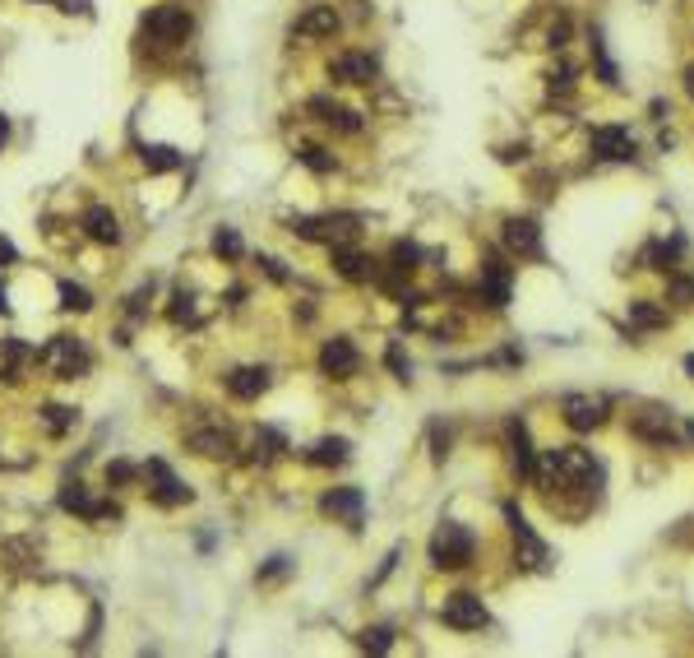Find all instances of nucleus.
Returning <instances> with one entry per match:
<instances>
[{"instance_id":"c756f323","label":"nucleus","mask_w":694,"mask_h":658,"mask_svg":"<svg viewBox=\"0 0 694 658\" xmlns=\"http://www.w3.org/2000/svg\"><path fill=\"white\" fill-rule=\"evenodd\" d=\"M214 255H223L227 264L246 255V246H241V237H236V227H218L214 232Z\"/></svg>"},{"instance_id":"e433bc0d","label":"nucleus","mask_w":694,"mask_h":658,"mask_svg":"<svg viewBox=\"0 0 694 658\" xmlns=\"http://www.w3.org/2000/svg\"><path fill=\"white\" fill-rule=\"evenodd\" d=\"M565 43H569V19H565V14H560V19H556V24H551V33H547V47H556V52H560V47H565Z\"/></svg>"},{"instance_id":"ddd939ff","label":"nucleus","mask_w":694,"mask_h":658,"mask_svg":"<svg viewBox=\"0 0 694 658\" xmlns=\"http://www.w3.org/2000/svg\"><path fill=\"white\" fill-rule=\"evenodd\" d=\"M338 10L334 5H306L292 24V37H301V43H324V37H334L338 33Z\"/></svg>"},{"instance_id":"4c0bfd02","label":"nucleus","mask_w":694,"mask_h":658,"mask_svg":"<svg viewBox=\"0 0 694 658\" xmlns=\"http://www.w3.org/2000/svg\"><path fill=\"white\" fill-rule=\"evenodd\" d=\"M671 297H676V301H685V306H694V279L676 274V279H671Z\"/></svg>"},{"instance_id":"a211bd4d","label":"nucleus","mask_w":694,"mask_h":658,"mask_svg":"<svg viewBox=\"0 0 694 658\" xmlns=\"http://www.w3.org/2000/svg\"><path fill=\"white\" fill-rule=\"evenodd\" d=\"M500 237H505V246L514 255H528V260L542 255V227H537V218H505Z\"/></svg>"},{"instance_id":"37998d69","label":"nucleus","mask_w":694,"mask_h":658,"mask_svg":"<svg viewBox=\"0 0 694 658\" xmlns=\"http://www.w3.org/2000/svg\"><path fill=\"white\" fill-rule=\"evenodd\" d=\"M5 135H10V121H5V116H0V148H5Z\"/></svg>"},{"instance_id":"1a4fd4ad","label":"nucleus","mask_w":694,"mask_h":658,"mask_svg":"<svg viewBox=\"0 0 694 658\" xmlns=\"http://www.w3.org/2000/svg\"><path fill=\"white\" fill-rule=\"evenodd\" d=\"M509 288H514V269L500 260V255H486V264H481V283H477V297L486 301V306H509Z\"/></svg>"},{"instance_id":"ea45409f","label":"nucleus","mask_w":694,"mask_h":658,"mask_svg":"<svg viewBox=\"0 0 694 658\" xmlns=\"http://www.w3.org/2000/svg\"><path fill=\"white\" fill-rule=\"evenodd\" d=\"M569 84H575V65H560V70H551V89H569Z\"/></svg>"},{"instance_id":"2eb2a0df","label":"nucleus","mask_w":694,"mask_h":658,"mask_svg":"<svg viewBox=\"0 0 694 658\" xmlns=\"http://www.w3.org/2000/svg\"><path fill=\"white\" fill-rule=\"evenodd\" d=\"M329 260H334V269H338L347 283H371V279L380 274V264L366 255V251L347 246V242H334V246H329Z\"/></svg>"},{"instance_id":"393cba45","label":"nucleus","mask_w":694,"mask_h":658,"mask_svg":"<svg viewBox=\"0 0 694 658\" xmlns=\"http://www.w3.org/2000/svg\"><path fill=\"white\" fill-rule=\"evenodd\" d=\"M37 417H43V427H47L52 436H65L74 422H79V413L65 408V404H47V408H37Z\"/></svg>"},{"instance_id":"c9c22d12","label":"nucleus","mask_w":694,"mask_h":658,"mask_svg":"<svg viewBox=\"0 0 694 658\" xmlns=\"http://www.w3.org/2000/svg\"><path fill=\"white\" fill-rule=\"evenodd\" d=\"M288 570H292V561H288V557H273V561L260 570V585H273V579H282Z\"/></svg>"},{"instance_id":"9b49d317","label":"nucleus","mask_w":694,"mask_h":658,"mask_svg":"<svg viewBox=\"0 0 694 658\" xmlns=\"http://www.w3.org/2000/svg\"><path fill=\"white\" fill-rule=\"evenodd\" d=\"M505 520H509L514 543H518V552H514L518 561H514V566H523V570H542V566H547V543H542L533 529H528V520H523L514 506H505Z\"/></svg>"},{"instance_id":"bb28decb","label":"nucleus","mask_w":694,"mask_h":658,"mask_svg":"<svg viewBox=\"0 0 694 658\" xmlns=\"http://www.w3.org/2000/svg\"><path fill=\"white\" fill-rule=\"evenodd\" d=\"M417 264H422V246H413V242H394V251H389V269H394V274H413Z\"/></svg>"},{"instance_id":"f257e3e1","label":"nucleus","mask_w":694,"mask_h":658,"mask_svg":"<svg viewBox=\"0 0 694 658\" xmlns=\"http://www.w3.org/2000/svg\"><path fill=\"white\" fill-rule=\"evenodd\" d=\"M33 362L43 367L47 376H56V380H79V376H89L93 353L84 348V339H74V334H52V339L33 353Z\"/></svg>"},{"instance_id":"a18cd8bd","label":"nucleus","mask_w":694,"mask_h":658,"mask_svg":"<svg viewBox=\"0 0 694 658\" xmlns=\"http://www.w3.org/2000/svg\"><path fill=\"white\" fill-rule=\"evenodd\" d=\"M0 311H5V288H0Z\"/></svg>"},{"instance_id":"f8f14e48","label":"nucleus","mask_w":694,"mask_h":658,"mask_svg":"<svg viewBox=\"0 0 694 658\" xmlns=\"http://www.w3.org/2000/svg\"><path fill=\"white\" fill-rule=\"evenodd\" d=\"M223 385H227V395H232V399H241V404H255L260 395H269L273 371H269V367H236V371H227V376H223Z\"/></svg>"},{"instance_id":"4be33fe9","label":"nucleus","mask_w":694,"mask_h":658,"mask_svg":"<svg viewBox=\"0 0 694 658\" xmlns=\"http://www.w3.org/2000/svg\"><path fill=\"white\" fill-rule=\"evenodd\" d=\"M630 432H634L639 441H652V445H676V427H671V417L658 413V408L639 413V417L630 422Z\"/></svg>"},{"instance_id":"f03ea898","label":"nucleus","mask_w":694,"mask_h":658,"mask_svg":"<svg viewBox=\"0 0 694 658\" xmlns=\"http://www.w3.org/2000/svg\"><path fill=\"white\" fill-rule=\"evenodd\" d=\"M190 33H195V19L181 5H153L139 19V37H144V47H153V52H176V47H185Z\"/></svg>"},{"instance_id":"0eeeda50","label":"nucleus","mask_w":694,"mask_h":658,"mask_svg":"<svg viewBox=\"0 0 694 658\" xmlns=\"http://www.w3.org/2000/svg\"><path fill=\"white\" fill-rule=\"evenodd\" d=\"M440 622L454 631H481V626H491V612H486L477 594H449L440 607Z\"/></svg>"},{"instance_id":"72a5a7b5","label":"nucleus","mask_w":694,"mask_h":658,"mask_svg":"<svg viewBox=\"0 0 694 658\" xmlns=\"http://www.w3.org/2000/svg\"><path fill=\"white\" fill-rule=\"evenodd\" d=\"M389 644H394V631H389V626H366V631H361V649L385 653Z\"/></svg>"},{"instance_id":"f3484780","label":"nucleus","mask_w":694,"mask_h":658,"mask_svg":"<svg viewBox=\"0 0 694 658\" xmlns=\"http://www.w3.org/2000/svg\"><path fill=\"white\" fill-rule=\"evenodd\" d=\"M319 510L334 515V520H343L347 529H357L361 524V510H366V496H361V487H334V491L319 496Z\"/></svg>"},{"instance_id":"5701e85b","label":"nucleus","mask_w":694,"mask_h":658,"mask_svg":"<svg viewBox=\"0 0 694 658\" xmlns=\"http://www.w3.org/2000/svg\"><path fill=\"white\" fill-rule=\"evenodd\" d=\"M509 445H514V463H518V473L523 478H533L537 469V450H533V436H528V422H509Z\"/></svg>"},{"instance_id":"9d476101","label":"nucleus","mask_w":694,"mask_h":658,"mask_svg":"<svg viewBox=\"0 0 694 658\" xmlns=\"http://www.w3.org/2000/svg\"><path fill=\"white\" fill-rule=\"evenodd\" d=\"M319 371L329 376V380H352L361 371V353H357V343L352 339H329L319 348Z\"/></svg>"},{"instance_id":"aec40b11","label":"nucleus","mask_w":694,"mask_h":658,"mask_svg":"<svg viewBox=\"0 0 694 658\" xmlns=\"http://www.w3.org/2000/svg\"><path fill=\"white\" fill-rule=\"evenodd\" d=\"M185 450H195L204 459H227L236 450V441L223 427H195V432H185Z\"/></svg>"},{"instance_id":"b1692460","label":"nucleus","mask_w":694,"mask_h":658,"mask_svg":"<svg viewBox=\"0 0 694 658\" xmlns=\"http://www.w3.org/2000/svg\"><path fill=\"white\" fill-rule=\"evenodd\" d=\"M347 450H352V445H347L343 436H324V441H319V445H315L306 459H310V463H319V469H334V463H343V459H347Z\"/></svg>"},{"instance_id":"a878e982","label":"nucleus","mask_w":694,"mask_h":658,"mask_svg":"<svg viewBox=\"0 0 694 658\" xmlns=\"http://www.w3.org/2000/svg\"><path fill=\"white\" fill-rule=\"evenodd\" d=\"M630 325L634 329H662L667 325V311L652 301H630Z\"/></svg>"},{"instance_id":"c03bdc74","label":"nucleus","mask_w":694,"mask_h":658,"mask_svg":"<svg viewBox=\"0 0 694 658\" xmlns=\"http://www.w3.org/2000/svg\"><path fill=\"white\" fill-rule=\"evenodd\" d=\"M685 371H689V376H694V353H689V358H685Z\"/></svg>"},{"instance_id":"39448f33","label":"nucleus","mask_w":694,"mask_h":658,"mask_svg":"<svg viewBox=\"0 0 694 658\" xmlns=\"http://www.w3.org/2000/svg\"><path fill=\"white\" fill-rule=\"evenodd\" d=\"M292 232L301 242H324V246H334V242H352L357 232H361V218L357 214H319V218H297Z\"/></svg>"},{"instance_id":"f704fd0d","label":"nucleus","mask_w":694,"mask_h":658,"mask_svg":"<svg viewBox=\"0 0 694 658\" xmlns=\"http://www.w3.org/2000/svg\"><path fill=\"white\" fill-rule=\"evenodd\" d=\"M135 478H139V469H135V463H126V459L107 463V487H126V482H135Z\"/></svg>"},{"instance_id":"2f4dec72","label":"nucleus","mask_w":694,"mask_h":658,"mask_svg":"<svg viewBox=\"0 0 694 658\" xmlns=\"http://www.w3.org/2000/svg\"><path fill=\"white\" fill-rule=\"evenodd\" d=\"M297 158H301L310 172H334V153H329V148H319V144H301V148H297Z\"/></svg>"},{"instance_id":"6e6552de","label":"nucleus","mask_w":694,"mask_h":658,"mask_svg":"<svg viewBox=\"0 0 694 658\" xmlns=\"http://www.w3.org/2000/svg\"><path fill=\"white\" fill-rule=\"evenodd\" d=\"M560 413H565V422L575 432H597L602 422H606V413H611V404L602 395H565L560 399Z\"/></svg>"},{"instance_id":"dca6fc26","label":"nucleus","mask_w":694,"mask_h":658,"mask_svg":"<svg viewBox=\"0 0 694 658\" xmlns=\"http://www.w3.org/2000/svg\"><path fill=\"white\" fill-rule=\"evenodd\" d=\"M306 111L315 116L319 126H329V130H338V135H361V111H352V107H343V102H334V98H310Z\"/></svg>"},{"instance_id":"7c9ffc66","label":"nucleus","mask_w":694,"mask_h":658,"mask_svg":"<svg viewBox=\"0 0 694 658\" xmlns=\"http://www.w3.org/2000/svg\"><path fill=\"white\" fill-rule=\"evenodd\" d=\"M181 163H185V158H181L176 148H148V153H144V167H148V172H176Z\"/></svg>"},{"instance_id":"cd10ccee","label":"nucleus","mask_w":694,"mask_h":658,"mask_svg":"<svg viewBox=\"0 0 694 658\" xmlns=\"http://www.w3.org/2000/svg\"><path fill=\"white\" fill-rule=\"evenodd\" d=\"M282 450H288V441H282V432H273V427H260V432H255V459H260V463L278 459Z\"/></svg>"},{"instance_id":"c85d7f7f","label":"nucleus","mask_w":694,"mask_h":658,"mask_svg":"<svg viewBox=\"0 0 694 658\" xmlns=\"http://www.w3.org/2000/svg\"><path fill=\"white\" fill-rule=\"evenodd\" d=\"M61 306H65V311L84 316V311H93V292L84 283H61Z\"/></svg>"},{"instance_id":"6ab92c4d","label":"nucleus","mask_w":694,"mask_h":658,"mask_svg":"<svg viewBox=\"0 0 694 658\" xmlns=\"http://www.w3.org/2000/svg\"><path fill=\"white\" fill-rule=\"evenodd\" d=\"M593 153L606 158V163H630L634 158V139L621 126H597L593 130Z\"/></svg>"},{"instance_id":"4468645a","label":"nucleus","mask_w":694,"mask_h":658,"mask_svg":"<svg viewBox=\"0 0 694 658\" xmlns=\"http://www.w3.org/2000/svg\"><path fill=\"white\" fill-rule=\"evenodd\" d=\"M376 74H380V65L366 52H338L329 61V80L334 84H376Z\"/></svg>"},{"instance_id":"a19ab883","label":"nucleus","mask_w":694,"mask_h":658,"mask_svg":"<svg viewBox=\"0 0 694 658\" xmlns=\"http://www.w3.org/2000/svg\"><path fill=\"white\" fill-rule=\"evenodd\" d=\"M0 264H19V246L10 237H0Z\"/></svg>"},{"instance_id":"58836bf2","label":"nucleus","mask_w":694,"mask_h":658,"mask_svg":"<svg viewBox=\"0 0 694 658\" xmlns=\"http://www.w3.org/2000/svg\"><path fill=\"white\" fill-rule=\"evenodd\" d=\"M389 371H394L398 380H407V376H413V367H407V358H403V348H398V343L389 348Z\"/></svg>"},{"instance_id":"412c9836","label":"nucleus","mask_w":694,"mask_h":658,"mask_svg":"<svg viewBox=\"0 0 694 658\" xmlns=\"http://www.w3.org/2000/svg\"><path fill=\"white\" fill-rule=\"evenodd\" d=\"M79 227H84L93 242H102V246H116V242H120V218H116L107 205H89L84 218H79Z\"/></svg>"},{"instance_id":"79ce46f5","label":"nucleus","mask_w":694,"mask_h":658,"mask_svg":"<svg viewBox=\"0 0 694 658\" xmlns=\"http://www.w3.org/2000/svg\"><path fill=\"white\" fill-rule=\"evenodd\" d=\"M685 93L694 98V65H685Z\"/></svg>"},{"instance_id":"7ed1b4c3","label":"nucleus","mask_w":694,"mask_h":658,"mask_svg":"<svg viewBox=\"0 0 694 658\" xmlns=\"http://www.w3.org/2000/svg\"><path fill=\"white\" fill-rule=\"evenodd\" d=\"M477 557V538L463 524H440L431 533V566L435 570H463Z\"/></svg>"},{"instance_id":"423d86ee","label":"nucleus","mask_w":694,"mask_h":658,"mask_svg":"<svg viewBox=\"0 0 694 658\" xmlns=\"http://www.w3.org/2000/svg\"><path fill=\"white\" fill-rule=\"evenodd\" d=\"M61 510L65 515H79V520H89V524H116L120 520V506L116 501H93L89 491H84V482H65L61 487Z\"/></svg>"},{"instance_id":"473e14b6","label":"nucleus","mask_w":694,"mask_h":658,"mask_svg":"<svg viewBox=\"0 0 694 658\" xmlns=\"http://www.w3.org/2000/svg\"><path fill=\"white\" fill-rule=\"evenodd\" d=\"M676 251H680V242H671V246H648V251H643V264H648V269H671Z\"/></svg>"},{"instance_id":"49530a36","label":"nucleus","mask_w":694,"mask_h":658,"mask_svg":"<svg viewBox=\"0 0 694 658\" xmlns=\"http://www.w3.org/2000/svg\"><path fill=\"white\" fill-rule=\"evenodd\" d=\"M685 432H689V436H694V422H689V427H685Z\"/></svg>"},{"instance_id":"20e7f679","label":"nucleus","mask_w":694,"mask_h":658,"mask_svg":"<svg viewBox=\"0 0 694 658\" xmlns=\"http://www.w3.org/2000/svg\"><path fill=\"white\" fill-rule=\"evenodd\" d=\"M144 491H148V501H153V506H162V510H176V506H185V501H190V487L172 473V463L167 459H148L144 463Z\"/></svg>"}]
</instances>
